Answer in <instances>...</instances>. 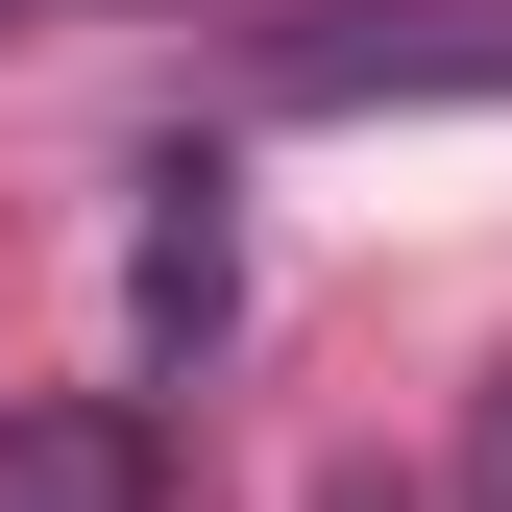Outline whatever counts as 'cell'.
I'll list each match as a JSON object with an SVG mask.
<instances>
[{
  "label": "cell",
  "instance_id": "3957f363",
  "mask_svg": "<svg viewBox=\"0 0 512 512\" xmlns=\"http://www.w3.org/2000/svg\"><path fill=\"white\" fill-rule=\"evenodd\" d=\"M220 171H147V342H220Z\"/></svg>",
  "mask_w": 512,
  "mask_h": 512
},
{
  "label": "cell",
  "instance_id": "5b68a950",
  "mask_svg": "<svg viewBox=\"0 0 512 512\" xmlns=\"http://www.w3.org/2000/svg\"><path fill=\"white\" fill-rule=\"evenodd\" d=\"M0 25H25V0H0Z\"/></svg>",
  "mask_w": 512,
  "mask_h": 512
},
{
  "label": "cell",
  "instance_id": "7a4b0ae2",
  "mask_svg": "<svg viewBox=\"0 0 512 512\" xmlns=\"http://www.w3.org/2000/svg\"><path fill=\"white\" fill-rule=\"evenodd\" d=\"M0 512H171V439L122 391H49V415H0Z\"/></svg>",
  "mask_w": 512,
  "mask_h": 512
},
{
  "label": "cell",
  "instance_id": "277c9868",
  "mask_svg": "<svg viewBox=\"0 0 512 512\" xmlns=\"http://www.w3.org/2000/svg\"><path fill=\"white\" fill-rule=\"evenodd\" d=\"M488 512H512V391H488Z\"/></svg>",
  "mask_w": 512,
  "mask_h": 512
},
{
  "label": "cell",
  "instance_id": "6da1fadb",
  "mask_svg": "<svg viewBox=\"0 0 512 512\" xmlns=\"http://www.w3.org/2000/svg\"><path fill=\"white\" fill-rule=\"evenodd\" d=\"M293 122H391V98H512V0H317L244 49Z\"/></svg>",
  "mask_w": 512,
  "mask_h": 512
}]
</instances>
